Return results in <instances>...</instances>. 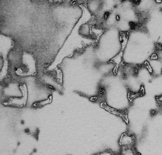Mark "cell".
Masks as SVG:
<instances>
[{
  "label": "cell",
  "instance_id": "6da1fadb",
  "mask_svg": "<svg viewBox=\"0 0 162 155\" xmlns=\"http://www.w3.org/2000/svg\"><path fill=\"white\" fill-rule=\"evenodd\" d=\"M82 15L69 0H0L1 34L14 40L67 38Z\"/></svg>",
  "mask_w": 162,
  "mask_h": 155
},
{
  "label": "cell",
  "instance_id": "7a4b0ae2",
  "mask_svg": "<svg viewBox=\"0 0 162 155\" xmlns=\"http://www.w3.org/2000/svg\"><path fill=\"white\" fill-rule=\"evenodd\" d=\"M135 137L132 135L124 133L119 138V144L121 148L134 147Z\"/></svg>",
  "mask_w": 162,
  "mask_h": 155
},
{
  "label": "cell",
  "instance_id": "3957f363",
  "mask_svg": "<svg viewBox=\"0 0 162 155\" xmlns=\"http://www.w3.org/2000/svg\"><path fill=\"white\" fill-rule=\"evenodd\" d=\"M119 155H141L137 152L134 147L121 148Z\"/></svg>",
  "mask_w": 162,
  "mask_h": 155
},
{
  "label": "cell",
  "instance_id": "277c9868",
  "mask_svg": "<svg viewBox=\"0 0 162 155\" xmlns=\"http://www.w3.org/2000/svg\"><path fill=\"white\" fill-rule=\"evenodd\" d=\"M156 102L158 104L162 105V94L160 96H156Z\"/></svg>",
  "mask_w": 162,
  "mask_h": 155
},
{
  "label": "cell",
  "instance_id": "5b68a950",
  "mask_svg": "<svg viewBox=\"0 0 162 155\" xmlns=\"http://www.w3.org/2000/svg\"><path fill=\"white\" fill-rule=\"evenodd\" d=\"M150 59L152 60H159V57L158 54L154 53L150 56Z\"/></svg>",
  "mask_w": 162,
  "mask_h": 155
},
{
  "label": "cell",
  "instance_id": "8992f818",
  "mask_svg": "<svg viewBox=\"0 0 162 155\" xmlns=\"http://www.w3.org/2000/svg\"><path fill=\"white\" fill-rule=\"evenodd\" d=\"M131 3H132L134 5L137 6L140 3L141 0H129Z\"/></svg>",
  "mask_w": 162,
  "mask_h": 155
},
{
  "label": "cell",
  "instance_id": "52a82bcc",
  "mask_svg": "<svg viewBox=\"0 0 162 155\" xmlns=\"http://www.w3.org/2000/svg\"><path fill=\"white\" fill-rule=\"evenodd\" d=\"M158 111L157 110H152L150 111V115H151V116H155L158 114Z\"/></svg>",
  "mask_w": 162,
  "mask_h": 155
},
{
  "label": "cell",
  "instance_id": "ba28073f",
  "mask_svg": "<svg viewBox=\"0 0 162 155\" xmlns=\"http://www.w3.org/2000/svg\"><path fill=\"white\" fill-rule=\"evenodd\" d=\"M114 155V154L112 153L111 152H104V153H101L100 155Z\"/></svg>",
  "mask_w": 162,
  "mask_h": 155
},
{
  "label": "cell",
  "instance_id": "9c48e42d",
  "mask_svg": "<svg viewBox=\"0 0 162 155\" xmlns=\"http://www.w3.org/2000/svg\"><path fill=\"white\" fill-rule=\"evenodd\" d=\"M121 1H122V2H126L127 0H121Z\"/></svg>",
  "mask_w": 162,
  "mask_h": 155
},
{
  "label": "cell",
  "instance_id": "30bf717a",
  "mask_svg": "<svg viewBox=\"0 0 162 155\" xmlns=\"http://www.w3.org/2000/svg\"><path fill=\"white\" fill-rule=\"evenodd\" d=\"M161 74L162 75V70H161Z\"/></svg>",
  "mask_w": 162,
  "mask_h": 155
}]
</instances>
